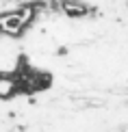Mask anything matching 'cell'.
Masks as SVG:
<instances>
[]
</instances>
